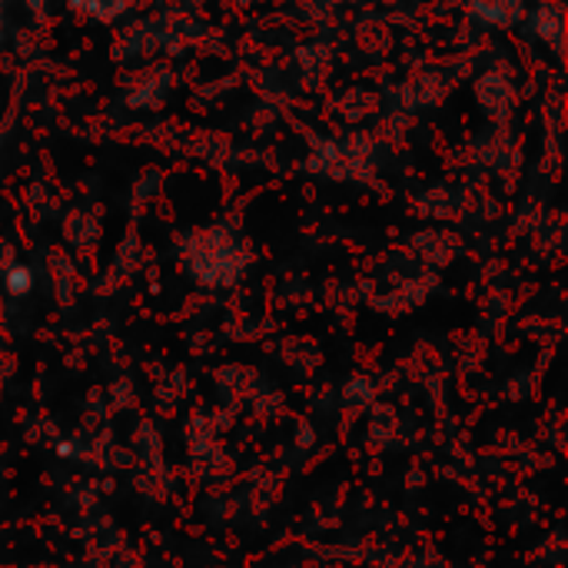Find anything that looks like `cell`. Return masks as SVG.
<instances>
[{"label": "cell", "mask_w": 568, "mask_h": 568, "mask_svg": "<svg viewBox=\"0 0 568 568\" xmlns=\"http://www.w3.org/2000/svg\"><path fill=\"white\" fill-rule=\"evenodd\" d=\"M7 290H10L13 296H23V293L30 290V270H23V266H13V270L7 273Z\"/></svg>", "instance_id": "cell-1"}, {"label": "cell", "mask_w": 568, "mask_h": 568, "mask_svg": "<svg viewBox=\"0 0 568 568\" xmlns=\"http://www.w3.org/2000/svg\"><path fill=\"white\" fill-rule=\"evenodd\" d=\"M27 3H30V7H33V10H40V7H43V3H47V0H27Z\"/></svg>", "instance_id": "cell-2"}]
</instances>
